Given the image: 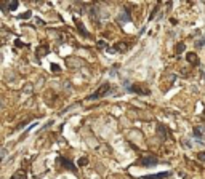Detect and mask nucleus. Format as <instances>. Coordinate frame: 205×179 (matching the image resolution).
<instances>
[{"instance_id": "f3484780", "label": "nucleus", "mask_w": 205, "mask_h": 179, "mask_svg": "<svg viewBox=\"0 0 205 179\" xmlns=\"http://www.w3.org/2000/svg\"><path fill=\"white\" fill-rule=\"evenodd\" d=\"M184 47H186V45H184L183 42H180L178 45H176V53H178V54H181V53L184 51Z\"/></svg>"}, {"instance_id": "6e6552de", "label": "nucleus", "mask_w": 205, "mask_h": 179, "mask_svg": "<svg viewBox=\"0 0 205 179\" xmlns=\"http://www.w3.org/2000/svg\"><path fill=\"white\" fill-rule=\"evenodd\" d=\"M170 173H159V174H149V176H144L143 179H165L168 177Z\"/></svg>"}, {"instance_id": "b1692460", "label": "nucleus", "mask_w": 205, "mask_h": 179, "mask_svg": "<svg viewBox=\"0 0 205 179\" xmlns=\"http://www.w3.org/2000/svg\"><path fill=\"white\" fill-rule=\"evenodd\" d=\"M51 71L58 72V71H59V66H56V64H51Z\"/></svg>"}, {"instance_id": "f03ea898", "label": "nucleus", "mask_w": 205, "mask_h": 179, "mask_svg": "<svg viewBox=\"0 0 205 179\" xmlns=\"http://www.w3.org/2000/svg\"><path fill=\"white\" fill-rule=\"evenodd\" d=\"M157 163H159V160H157V157H154V155H144V157H141V158L138 160L140 167H156Z\"/></svg>"}, {"instance_id": "7ed1b4c3", "label": "nucleus", "mask_w": 205, "mask_h": 179, "mask_svg": "<svg viewBox=\"0 0 205 179\" xmlns=\"http://www.w3.org/2000/svg\"><path fill=\"white\" fill-rule=\"evenodd\" d=\"M18 0H11V2H0V8L3 11H15L18 8Z\"/></svg>"}, {"instance_id": "423d86ee", "label": "nucleus", "mask_w": 205, "mask_h": 179, "mask_svg": "<svg viewBox=\"0 0 205 179\" xmlns=\"http://www.w3.org/2000/svg\"><path fill=\"white\" fill-rule=\"evenodd\" d=\"M128 91L131 93H138V94H149V90H143V87L140 85H131V87H127Z\"/></svg>"}, {"instance_id": "4468645a", "label": "nucleus", "mask_w": 205, "mask_h": 179, "mask_svg": "<svg viewBox=\"0 0 205 179\" xmlns=\"http://www.w3.org/2000/svg\"><path fill=\"white\" fill-rule=\"evenodd\" d=\"M45 54H48V48L47 47L37 48V58H42V56H45Z\"/></svg>"}, {"instance_id": "a211bd4d", "label": "nucleus", "mask_w": 205, "mask_h": 179, "mask_svg": "<svg viewBox=\"0 0 205 179\" xmlns=\"http://www.w3.org/2000/svg\"><path fill=\"white\" fill-rule=\"evenodd\" d=\"M87 163H88V158H87V157H82V158L79 160V167H85Z\"/></svg>"}, {"instance_id": "f257e3e1", "label": "nucleus", "mask_w": 205, "mask_h": 179, "mask_svg": "<svg viewBox=\"0 0 205 179\" xmlns=\"http://www.w3.org/2000/svg\"><path fill=\"white\" fill-rule=\"evenodd\" d=\"M109 93H111V85L109 83H101L98 87V90L95 91L93 94L88 96V99L87 101H93V99H100V98H104V96H107Z\"/></svg>"}, {"instance_id": "5701e85b", "label": "nucleus", "mask_w": 205, "mask_h": 179, "mask_svg": "<svg viewBox=\"0 0 205 179\" xmlns=\"http://www.w3.org/2000/svg\"><path fill=\"white\" fill-rule=\"evenodd\" d=\"M205 45V40H200V42H196V48H200Z\"/></svg>"}, {"instance_id": "f8f14e48", "label": "nucleus", "mask_w": 205, "mask_h": 179, "mask_svg": "<svg viewBox=\"0 0 205 179\" xmlns=\"http://www.w3.org/2000/svg\"><path fill=\"white\" fill-rule=\"evenodd\" d=\"M26 177V171L24 170H18L15 174L11 176V179H24Z\"/></svg>"}, {"instance_id": "9d476101", "label": "nucleus", "mask_w": 205, "mask_h": 179, "mask_svg": "<svg viewBox=\"0 0 205 179\" xmlns=\"http://www.w3.org/2000/svg\"><path fill=\"white\" fill-rule=\"evenodd\" d=\"M186 58H187V61H189L191 64H194V66L199 64V58H197V54H196V53H187V54H186Z\"/></svg>"}, {"instance_id": "20e7f679", "label": "nucleus", "mask_w": 205, "mask_h": 179, "mask_svg": "<svg viewBox=\"0 0 205 179\" xmlns=\"http://www.w3.org/2000/svg\"><path fill=\"white\" fill-rule=\"evenodd\" d=\"M100 16H101V8H100V5H95V7L90 10V18H91L95 22H98V21H100Z\"/></svg>"}, {"instance_id": "2eb2a0df", "label": "nucleus", "mask_w": 205, "mask_h": 179, "mask_svg": "<svg viewBox=\"0 0 205 179\" xmlns=\"http://www.w3.org/2000/svg\"><path fill=\"white\" fill-rule=\"evenodd\" d=\"M23 91H24L26 94H31V93L34 91V87H32L31 83H26V85L23 87Z\"/></svg>"}, {"instance_id": "dca6fc26", "label": "nucleus", "mask_w": 205, "mask_h": 179, "mask_svg": "<svg viewBox=\"0 0 205 179\" xmlns=\"http://www.w3.org/2000/svg\"><path fill=\"white\" fill-rule=\"evenodd\" d=\"M7 155H8V149H0V162H3Z\"/></svg>"}, {"instance_id": "aec40b11", "label": "nucleus", "mask_w": 205, "mask_h": 179, "mask_svg": "<svg viewBox=\"0 0 205 179\" xmlns=\"http://www.w3.org/2000/svg\"><path fill=\"white\" fill-rule=\"evenodd\" d=\"M194 136L199 137V139L202 137V131H200V128H194Z\"/></svg>"}, {"instance_id": "0eeeda50", "label": "nucleus", "mask_w": 205, "mask_h": 179, "mask_svg": "<svg viewBox=\"0 0 205 179\" xmlns=\"http://www.w3.org/2000/svg\"><path fill=\"white\" fill-rule=\"evenodd\" d=\"M59 162L63 163V167H64L66 170H69V171H75V167L72 165V162H71V160H67V158H59Z\"/></svg>"}, {"instance_id": "4be33fe9", "label": "nucleus", "mask_w": 205, "mask_h": 179, "mask_svg": "<svg viewBox=\"0 0 205 179\" xmlns=\"http://www.w3.org/2000/svg\"><path fill=\"white\" fill-rule=\"evenodd\" d=\"M197 158H199L200 162H205V152H200V154L197 155Z\"/></svg>"}, {"instance_id": "ddd939ff", "label": "nucleus", "mask_w": 205, "mask_h": 179, "mask_svg": "<svg viewBox=\"0 0 205 179\" xmlns=\"http://www.w3.org/2000/svg\"><path fill=\"white\" fill-rule=\"evenodd\" d=\"M77 29L80 31V34L84 35V37H88V31L85 29V27H84V24H82L80 21H77Z\"/></svg>"}, {"instance_id": "1a4fd4ad", "label": "nucleus", "mask_w": 205, "mask_h": 179, "mask_svg": "<svg viewBox=\"0 0 205 179\" xmlns=\"http://www.w3.org/2000/svg\"><path fill=\"white\" fill-rule=\"evenodd\" d=\"M114 50H115V51H119V53H124V51H127V50H128V45H127L125 42H119V43H115V45H114Z\"/></svg>"}, {"instance_id": "39448f33", "label": "nucleus", "mask_w": 205, "mask_h": 179, "mask_svg": "<svg viewBox=\"0 0 205 179\" xmlns=\"http://www.w3.org/2000/svg\"><path fill=\"white\" fill-rule=\"evenodd\" d=\"M117 21H119L120 24H125V22H128V21H130V13H128V10H127V8L122 10V13L117 16Z\"/></svg>"}, {"instance_id": "6ab92c4d", "label": "nucleus", "mask_w": 205, "mask_h": 179, "mask_svg": "<svg viewBox=\"0 0 205 179\" xmlns=\"http://www.w3.org/2000/svg\"><path fill=\"white\" fill-rule=\"evenodd\" d=\"M31 16H32V13H31V11H26V13H24V15H21L19 18H21V19H29Z\"/></svg>"}, {"instance_id": "393cba45", "label": "nucleus", "mask_w": 205, "mask_h": 179, "mask_svg": "<svg viewBox=\"0 0 205 179\" xmlns=\"http://www.w3.org/2000/svg\"><path fill=\"white\" fill-rule=\"evenodd\" d=\"M2 61H3V54H2V53H0V62H2Z\"/></svg>"}, {"instance_id": "412c9836", "label": "nucleus", "mask_w": 205, "mask_h": 179, "mask_svg": "<svg viewBox=\"0 0 205 179\" xmlns=\"http://www.w3.org/2000/svg\"><path fill=\"white\" fill-rule=\"evenodd\" d=\"M106 47H107L106 42H103V40H100V42H98V48H100V50H104Z\"/></svg>"}, {"instance_id": "9b49d317", "label": "nucleus", "mask_w": 205, "mask_h": 179, "mask_svg": "<svg viewBox=\"0 0 205 179\" xmlns=\"http://www.w3.org/2000/svg\"><path fill=\"white\" fill-rule=\"evenodd\" d=\"M157 133H159L162 141L167 139V130H165V127H163V125H157Z\"/></svg>"}]
</instances>
